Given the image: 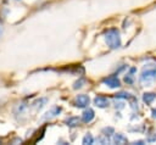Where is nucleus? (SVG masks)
<instances>
[{"label":"nucleus","mask_w":156,"mask_h":145,"mask_svg":"<svg viewBox=\"0 0 156 145\" xmlns=\"http://www.w3.org/2000/svg\"><path fill=\"white\" fill-rule=\"evenodd\" d=\"M60 112H61V107H57V106H55V107H52L50 111H48L43 118H44V119H48V118H52V117L57 116Z\"/></svg>","instance_id":"nucleus-8"},{"label":"nucleus","mask_w":156,"mask_h":145,"mask_svg":"<svg viewBox=\"0 0 156 145\" xmlns=\"http://www.w3.org/2000/svg\"><path fill=\"white\" fill-rule=\"evenodd\" d=\"M133 144H135V145H136V144H138V145H143L144 141H143V140H138V141L135 140V141H133Z\"/></svg>","instance_id":"nucleus-17"},{"label":"nucleus","mask_w":156,"mask_h":145,"mask_svg":"<svg viewBox=\"0 0 156 145\" xmlns=\"http://www.w3.org/2000/svg\"><path fill=\"white\" fill-rule=\"evenodd\" d=\"M89 102H90V97H89L88 95H85V94L77 95V96L74 97V101H73L74 106L78 107V108H84V107H87V106L89 105Z\"/></svg>","instance_id":"nucleus-3"},{"label":"nucleus","mask_w":156,"mask_h":145,"mask_svg":"<svg viewBox=\"0 0 156 145\" xmlns=\"http://www.w3.org/2000/svg\"><path fill=\"white\" fill-rule=\"evenodd\" d=\"M151 115H152V117H154V118H156V108H152Z\"/></svg>","instance_id":"nucleus-18"},{"label":"nucleus","mask_w":156,"mask_h":145,"mask_svg":"<svg viewBox=\"0 0 156 145\" xmlns=\"http://www.w3.org/2000/svg\"><path fill=\"white\" fill-rule=\"evenodd\" d=\"M127 138L123 135V134H121V133H117V134H115L113 133V138H112V143L113 144H119V145H122V144H127Z\"/></svg>","instance_id":"nucleus-7"},{"label":"nucleus","mask_w":156,"mask_h":145,"mask_svg":"<svg viewBox=\"0 0 156 145\" xmlns=\"http://www.w3.org/2000/svg\"><path fill=\"white\" fill-rule=\"evenodd\" d=\"M46 102H48V99H39V100H37L35 102H33V107H34L35 110H40V108H43V106H44Z\"/></svg>","instance_id":"nucleus-11"},{"label":"nucleus","mask_w":156,"mask_h":145,"mask_svg":"<svg viewBox=\"0 0 156 145\" xmlns=\"http://www.w3.org/2000/svg\"><path fill=\"white\" fill-rule=\"evenodd\" d=\"M130 94H128V93H126V91H119V93H117L116 95H115V97L116 99H129L130 96H129Z\"/></svg>","instance_id":"nucleus-14"},{"label":"nucleus","mask_w":156,"mask_h":145,"mask_svg":"<svg viewBox=\"0 0 156 145\" xmlns=\"http://www.w3.org/2000/svg\"><path fill=\"white\" fill-rule=\"evenodd\" d=\"M105 40L107 43V45L111 49H117L121 46V35L118 29L116 28H111L105 33Z\"/></svg>","instance_id":"nucleus-2"},{"label":"nucleus","mask_w":156,"mask_h":145,"mask_svg":"<svg viewBox=\"0 0 156 145\" xmlns=\"http://www.w3.org/2000/svg\"><path fill=\"white\" fill-rule=\"evenodd\" d=\"M133 79H134V78H133L132 74H127V76L124 77V82H126V83H129V84L133 83Z\"/></svg>","instance_id":"nucleus-15"},{"label":"nucleus","mask_w":156,"mask_h":145,"mask_svg":"<svg viewBox=\"0 0 156 145\" xmlns=\"http://www.w3.org/2000/svg\"><path fill=\"white\" fill-rule=\"evenodd\" d=\"M102 83L106 84L110 88H118V87H121V82H119L118 77H116V76H108V77L104 78Z\"/></svg>","instance_id":"nucleus-4"},{"label":"nucleus","mask_w":156,"mask_h":145,"mask_svg":"<svg viewBox=\"0 0 156 145\" xmlns=\"http://www.w3.org/2000/svg\"><path fill=\"white\" fill-rule=\"evenodd\" d=\"M65 123H66L67 126H69V127H76V126H78V123H79V118H78V117H69V118H67V119L65 121Z\"/></svg>","instance_id":"nucleus-10"},{"label":"nucleus","mask_w":156,"mask_h":145,"mask_svg":"<svg viewBox=\"0 0 156 145\" xmlns=\"http://www.w3.org/2000/svg\"><path fill=\"white\" fill-rule=\"evenodd\" d=\"M101 133H102V135L110 136V135H112V134L115 133V130H113V128H112V127H105V128H102Z\"/></svg>","instance_id":"nucleus-13"},{"label":"nucleus","mask_w":156,"mask_h":145,"mask_svg":"<svg viewBox=\"0 0 156 145\" xmlns=\"http://www.w3.org/2000/svg\"><path fill=\"white\" fill-rule=\"evenodd\" d=\"M94 104H95V106H98V107H100V108H104V107H107V106L110 105V101H108L107 97L101 96V95H98V96L94 99Z\"/></svg>","instance_id":"nucleus-6"},{"label":"nucleus","mask_w":156,"mask_h":145,"mask_svg":"<svg viewBox=\"0 0 156 145\" xmlns=\"http://www.w3.org/2000/svg\"><path fill=\"white\" fill-rule=\"evenodd\" d=\"M82 83H83V80H82V79H80V80H78V82H76V83H74V85H73V88H74V89L80 88V87H82Z\"/></svg>","instance_id":"nucleus-16"},{"label":"nucleus","mask_w":156,"mask_h":145,"mask_svg":"<svg viewBox=\"0 0 156 145\" xmlns=\"http://www.w3.org/2000/svg\"><path fill=\"white\" fill-rule=\"evenodd\" d=\"M82 143H83L84 145H91V144L94 143V138H93V135H91L90 133H87V134L84 135Z\"/></svg>","instance_id":"nucleus-12"},{"label":"nucleus","mask_w":156,"mask_h":145,"mask_svg":"<svg viewBox=\"0 0 156 145\" xmlns=\"http://www.w3.org/2000/svg\"><path fill=\"white\" fill-rule=\"evenodd\" d=\"M156 97V94L155 93H144L143 95V100L145 104H151Z\"/></svg>","instance_id":"nucleus-9"},{"label":"nucleus","mask_w":156,"mask_h":145,"mask_svg":"<svg viewBox=\"0 0 156 145\" xmlns=\"http://www.w3.org/2000/svg\"><path fill=\"white\" fill-rule=\"evenodd\" d=\"M139 80L141 85L150 87L154 82H156V67H144Z\"/></svg>","instance_id":"nucleus-1"},{"label":"nucleus","mask_w":156,"mask_h":145,"mask_svg":"<svg viewBox=\"0 0 156 145\" xmlns=\"http://www.w3.org/2000/svg\"><path fill=\"white\" fill-rule=\"evenodd\" d=\"M94 117H95V112H94V110L93 108H85L84 111H83V113H82V121L84 122V123H89V122H91L93 119H94Z\"/></svg>","instance_id":"nucleus-5"},{"label":"nucleus","mask_w":156,"mask_h":145,"mask_svg":"<svg viewBox=\"0 0 156 145\" xmlns=\"http://www.w3.org/2000/svg\"><path fill=\"white\" fill-rule=\"evenodd\" d=\"M1 34H2V27L0 26V35H1Z\"/></svg>","instance_id":"nucleus-19"}]
</instances>
